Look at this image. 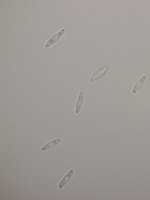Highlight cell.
Wrapping results in <instances>:
<instances>
[{
    "instance_id": "cell-5",
    "label": "cell",
    "mask_w": 150,
    "mask_h": 200,
    "mask_svg": "<svg viewBox=\"0 0 150 200\" xmlns=\"http://www.w3.org/2000/svg\"><path fill=\"white\" fill-rule=\"evenodd\" d=\"M61 141L59 138L53 140L44 145L42 148L43 151L46 150L53 148L59 143Z\"/></svg>"
},
{
    "instance_id": "cell-1",
    "label": "cell",
    "mask_w": 150,
    "mask_h": 200,
    "mask_svg": "<svg viewBox=\"0 0 150 200\" xmlns=\"http://www.w3.org/2000/svg\"><path fill=\"white\" fill-rule=\"evenodd\" d=\"M84 99L83 92V91H80L78 95L75 105V112L76 114H78L80 112L83 103Z\"/></svg>"
},
{
    "instance_id": "cell-2",
    "label": "cell",
    "mask_w": 150,
    "mask_h": 200,
    "mask_svg": "<svg viewBox=\"0 0 150 200\" xmlns=\"http://www.w3.org/2000/svg\"><path fill=\"white\" fill-rule=\"evenodd\" d=\"M74 170L71 169L70 170L62 179L59 184V187L61 189L65 186L70 180L72 176Z\"/></svg>"
},
{
    "instance_id": "cell-4",
    "label": "cell",
    "mask_w": 150,
    "mask_h": 200,
    "mask_svg": "<svg viewBox=\"0 0 150 200\" xmlns=\"http://www.w3.org/2000/svg\"><path fill=\"white\" fill-rule=\"evenodd\" d=\"M146 79L145 75L143 76L134 85L132 90V93L135 94L139 90L144 83Z\"/></svg>"
},
{
    "instance_id": "cell-3",
    "label": "cell",
    "mask_w": 150,
    "mask_h": 200,
    "mask_svg": "<svg viewBox=\"0 0 150 200\" xmlns=\"http://www.w3.org/2000/svg\"><path fill=\"white\" fill-rule=\"evenodd\" d=\"M108 69L107 66H104L101 68L92 75L89 79V81L91 82H93L102 77L106 72Z\"/></svg>"
}]
</instances>
